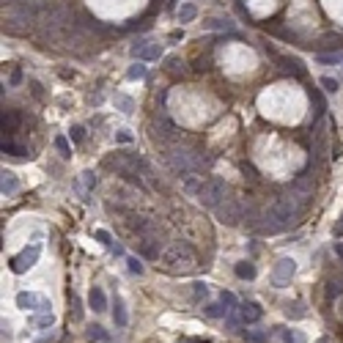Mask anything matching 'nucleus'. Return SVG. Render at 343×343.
Wrapping results in <instances>:
<instances>
[{
    "label": "nucleus",
    "instance_id": "obj_1",
    "mask_svg": "<svg viewBox=\"0 0 343 343\" xmlns=\"http://www.w3.org/2000/svg\"><path fill=\"white\" fill-rule=\"evenodd\" d=\"M162 264L170 272H189L195 266V250L189 242H176L162 252Z\"/></svg>",
    "mask_w": 343,
    "mask_h": 343
},
{
    "label": "nucleus",
    "instance_id": "obj_2",
    "mask_svg": "<svg viewBox=\"0 0 343 343\" xmlns=\"http://www.w3.org/2000/svg\"><path fill=\"white\" fill-rule=\"evenodd\" d=\"M198 201L203 203V206H209V209H217L220 203L225 201V184L220 182V179H211V182H203L201 189H198Z\"/></svg>",
    "mask_w": 343,
    "mask_h": 343
},
{
    "label": "nucleus",
    "instance_id": "obj_3",
    "mask_svg": "<svg viewBox=\"0 0 343 343\" xmlns=\"http://www.w3.org/2000/svg\"><path fill=\"white\" fill-rule=\"evenodd\" d=\"M39 252H42V245L36 242V245H30V247H25V250L20 252V255H14V258L8 261V266H11V272L14 274H22V272H28L30 266L39 261Z\"/></svg>",
    "mask_w": 343,
    "mask_h": 343
},
{
    "label": "nucleus",
    "instance_id": "obj_4",
    "mask_svg": "<svg viewBox=\"0 0 343 343\" xmlns=\"http://www.w3.org/2000/svg\"><path fill=\"white\" fill-rule=\"evenodd\" d=\"M242 209H245V206H242L239 201H233V198H225V201L220 203L214 211H217V220H220V223L236 225V223H242Z\"/></svg>",
    "mask_w": 343,
    "mask_h": 343
},
{
    "label": "nucleus",
    "instance_id": "obj_5",
    "mask_svg": "<svg viewBox=\"0 0 343 343\" xmlns=\"http://www.w3.org/2000/svg\"><path fill=\"white\" fill-rule=\"evenodd\" d=\"M266 52L274 58V63H280V69L288 71V74H297V77H305V74H308V69H305V63H302L299 58H294V55H280V52H274L272 47H266Z\"/></svg>",
    "mask_w": 343,
    "mask_h": 343
},
{
    "label": "nucleus",
    "instance_id": "obj_6",
    "mask_svg": "<svg viewBox=\"0 0 343 343\" xmlns=\"http://www.w3.org/2000/svg\"><path fill=\"white\" fill-rule=\"evenodd\" d=\"M129 55L135 61H160L162 58V44H151V42H135L132 49H129Z\"/></svg>",
    "mask_w": 343,
    "mask_h": 343
},
{
    "label": "nucleus",
    "instance_id": "obj_7",
    "mask_svg": "<svg viewBox=\"0 0 343 343\" xmlns=\"http://www.w3.org/2000/svg\"><path fill=\"white\" fill-rule=\"evenodd\" d=\"M294 272H297L294 258H280L277 264H274V269H272V283H274V286H286Z\"/></svg>",
    "mask_w": 343,
    "mask_h": 343
},
{
    "label": "nucleus",
    "instance_id": "obj_8",
    "mask_svg": "<svg viewBox=\"0 0 343 343\" xmlns=\"http://www.w3.org/2000/svg\"><path fill=\"white\" fill-rule=\"evenodd\" d=\"M17 308H22V310H49V302L39 294L20 291V294H17Z\"/></svg>",
    "mask_w": 343,
    "mask_h": 343
},
{
    "label": "nucleus",
    "instance_id": "obj_9",
    "mask_svg": "<svg viewBox=\"0 0 343 343\" xmlns=\"http://www.w3.org/2000/svg\"><path fill=\"white\" fill-rule=\"evenodd\" d=\"M137 252H140L143 258L157 261L160 258V236H148V239H143V242H137Z\"/></svg>",
    "mask_w": 343,
    "mask_h": 343
},
{
    "label": "nucleus",
    "instance_id": "obj_10",
    "mask_svg": "<svg viewBox=\"0 0 343 343\" xmlns=\"http://www.w3.org/2000/svg\"><path fill=\"white\" fill-rule=\"evenodd\" d=\"M17 189H20L17 176L11 173V170H3V179H0V192H3V198H11Z\"/></svg>",
    "mask_w": 343,
    "mask_h": 343
},
{
    "label": "nucleus",
    "instance_id": "obj_11",
    "mask_svg": "<svg viewBox=\"0 0 343 343\" xmlns=\"http://www.w3.org/2000/svg\"><path fill=\"white\" fill-rule=\"evenodd\" d=\"M88 302H91V308L96 310V313H105L107 310V294L102 291L99 286L91 288V294H88Z\"/></svg>",
    "mask_w": 343,
    "mask_h": 343
},
{
    "label": "nucleus",
    "instance_id": "obj_12",
    "mask_svg": "<svg viewBox=\"0 0 343 343\" xmlns=\"http://www.w3.org/2000/svg\"><path fill=\"white\" fill-rule=\"evenodd\" d=\"M17 126H20V113L17 110H3V137H11Z\"/></svg>",
    "mask_w": 343,
    "mask_h": 343
},
{
    "label": "nucleus",
    "instance_id": "obj_13",
    "mask_svg": "<svg viewBox=\"0 0 343 343\" xmlns=\"http://www.w3.org/2000/svg\"><path fill=\"white\" fill-rule=\"evenodd\" d=\"M239 313H242V321L245 324H252V321H258L261 316H264V310H261L255 302H245V305L239 308Z\"/></svg>",
    "mask_w": 343,
    "mask_h": 343
},
{
    "label": "nucleus",
    "instance_id": "obj_14",
    "mask_svg": "<svg viewBox=\"0 0 343 343\" xmlns=\"http://www.w3.org/2000/svg\"><path fill=\"white\" fill-rule=\"evenodd\" d=\"M313 47L316 49H319V52H321V49H335V47H343V36L341 33H327V36H324V39H321V42H319V44H313Z\"/></svg>",
    "mask_w": 343,
    "mask_h": 343
},
{
    "label": "nucleus",
    "instance_id": "obj_15",
    "mask_svg": "<svg viewBox=\"0 0 343 343\" xmlns=\"http://www.w3.org/2000/svg\"><path fill=\"white\" fill-rule=\"evenodd\" d=\"M233 272H236L239 280H252V277H255V264H250V261H242V264L233 266Z\"/></svg>",
    "mask_w": 343,
    "mask_h": 343
},
{
    "label": "nucleus",
    "instance_id": "obj_16",
    "mask_svg": "<svg viewBox=\"0 0 343 343\" xmlns=\"http://www.w3.org/2000/svg\"><path fill=\"white\" fill-rule=\"evenodd\" d=\"M195 17H198L195 3H182V8H179V22H192Z\"/></svg>",
    "mask_w": 343,
    "mask_h": 343
},
{
    "label": "nucleus",
    "instance_id": "obj_17",
    "mask_svg": "<svg viewBox=\"0 0 343 343\" xmlns=\"http://www.w3.org/2000/svg\"><path fill=\"white\" fill-rule=\"evenodd\" d=\"M113 321H115V327H126V321H129V316H126V308H124V302H121V299H115Z\"/></svg>",
    "mask_w": 343,
    "mask_h": 343
},
{
    "label": "nucleus",
    "instance_id": "obj_18",
    "mask_svg": "<svg viewBox=\"0 0 343 343\" xmlns=\"http://www.w3.org/2000/svg\"><path fill=\"white\" fill-rule=\"evenodd\" d=\"M206 28L209 30H233V22L228 17H214V20L206 22Z\"/></svg>",
    "mask_w": 343,
    "mask_h": 343
},
{
    "label": "nucleus",
    "instance_id": "obj_19",
    "mask_svg": "<svg viewBox=\"0 0 343 343\" xmlns=\"http://www.w3.org/2000/svg\"><path fill=\"white\" fill-rule=\"evenodd\" d=\"M228 310H231V308H228V305H225L223 299H220V302H211V305H206V316H211V319H220V316H225Z\"/></svg>",
    "mask_w": 343,
    "mask_h": 343
},
{
    "label": "nucleus",
    "instance_id": "obj_20",
    "mask_svg": "<svg viewBox=\"0 0 343 343\" xmlns=\"http://www.w3.org/2000/svg\"><path fill=\"white\" fill-rule=\"evenodd\" d=\"M310 99H313V105H316V124H319V118L324 115L327 105H324V99H321V93H319V88H310Z\"/></svg>",
    "mask_w": 343,
    "mask_h": 343
},
{
    "label": "nucleus",
    "instance_id": "obj_21",
    "mask_svg": "<svg viewBox=\"0 0 343 343\" xmlns=\"http://www.w3.org/2000/svg\"><path fill=\"white\" fill-rule=\"evenodd\" d=\"M280 338L283 343H308V338L302 332H297V329H280Z\"/></svg>",
    "mask_w": 343,
    "mask_h": 343
},
{
    "label": "nucleus",
    "instance_id": "obj_22",
    "mask_svg": "<svg viewBox=\"0 0 343 343\" xmlns=\"http://www.w3.org/2000/svg\"><path fill=\"white\" fill-rule=\"evenodd\" d=\"M201 184L203 179H198V176H184V192H189V195H198Z\"/></svg>",
    "mask_w": 343,
    "mask_h": 343
},
{
    "label": "nucleus",
    "instance_id": "obj_23",
    "mask_svg": "<svg viewBox=\"0 0 343 343\" xmlns=\"http://www.w3.org/2000/svg\"><path fill=\"white\" fill-rule=\"evenodd\" d=\"M286 316H288V319H305L308 310H305L302 302H294V305H286Z\"/></svg>",
    "mask_w": 343,
    "mask_h": 343
},
{
    "label": "nucleus",
    "instance_id": "obj_24",
    "mask_svg": "<svg viewBox=\"0 0 343 343\" xmlns=\"http://www.w3.org/2000/svg\"><path fill=\"white\" fill-rule=\"evenodd\" d=\"M126 77H129V80H143V77H146V61H137L135 66H129Z\"/></svg>",
    "mask_w": 343,
    "mask_h": 343
},
{
    "label": "nucleus",
    "instance_id": "obj_25",
    "mask_svg": "<svg viewBox=\"0 0 343 343\" xmlns=\"http://www.w3.org/2000/svg\"><path fill=\"white\" fill-rule=\"evenodd\" d=\"M52 321H55V319H52V310H42V313L39 316H33V324L36 327H52Z\"/></svg>",
    "mask_w": 343,
    "mask_h": 343
},
{
    "label": "nucleus",
    "instance_id": "obj_26",
    "mask_svg": "<svg viewBox=\"0 0 343 343\" xmlns=\"http://www.w3.org/2000/svg\"><path fill=\"white\" fill-rule=\"evenodd\" d=\"M316 61L319 63H343V52H319Z\"/></svg>",
    "mask_w": 343,
    "mask_h": 343
},
{
    "label": "nucleus",
    "instance_id": "obj_27",
    "mask_svg": "<svg viewBox=\"0 0 343 343\" xmlns=\"http://www.w3.org/2000/svg\"><path fill=\"white\" fill-rule=\"evenodd\" d=\"M115 105H118V110H121V113H132L135 102H132L129 96H124V93H115Z\"/></svg>",
    "mask_w": 343,
    "mask_h": 343
},
{
    "label": "nucleus",
    "instance_id": "obj_28",
    "mask_svg": "<svg viewBox=\"0 0 343 343\" xmlns=\"http://www.w3.org/2000/svg\"><path fill=\"white\" fill-rule=\"evenodd\" d=\"M55 148L61 151V157H71V146H69V140H66L63 135H58V137H55Z\"/></svg>",
    "mask_w": 343,
    "mask_h": 343
},
{
    "label": "nucleus",
    "instance_id": "obj_29",
    "mask_svg": "<svg viewBox=\"0 0 343 343\" xmlns=\"http://www.w3.org/2000/svg\"><path fill=\"white\" fill-rule=\"evenodd\" d=\"M69 137H71L74 143H83V140H85V126H83V124H74V126L69 129Z\"/></svg>",
    "mask_w": 343,
    "mask_h": 343
},
{
    "label": "nucleus",
    "instance_id": "obj_30",
    "mask_svg": "<svg viewBox=\"0 0 343 343\" xmlns=\"http://www.w3.org/2000/svg\"><path fill=\"white\" fill-rule=\"evenodd\" d=\"M245 338L250 343H264L266 341V332H261V329H245Z\"/></svg>",
    "mask_w": 343,
    "mask_h": 343
},
{
    "label": "nucleus",
    "instance_id": "obj_31",
    "mask_svg": "<svg viewBox=\"0 0 343 343\" xmlns=\"http://www.w3.org/2000/svg\"><path fill=\"white\" fill-rule=\"evenodd\" d=\"M126 266H129V272L143 274V264H140V258H137V255H129V258H126Z\"/></svg>",
    "mask_w": 343,
    "mask_h": 343
},
{
    "label": "nucleus",
    "instance_id": "obj_32",
    "mask_svg": "<svg viewBox=\"0 0 343 343\" xmlns=\"http://www.w3.org/2000/svg\"><path fill=\"white\" fill-rule=\"evenodd\" d=\"M69 302H71V316H74V321H80L83 319V308H80V299L74 294L69 297Z\"/></svg>",
    "mask_w": 343,
    "mask_h": 343
},
{
    "label": "nucleus",
    "instance_id": "obj_33",
    "mask_svg": "<svg viewBox=\"0 0 343 343\" xmlns=\"http://www.w3.org/2000/svg\"><path fill=\"white\" fill-rule=\"evenodd\" d=\"M192 294H195V299H203V297L209 294V288H206V283H192Z\"/></svg>",
    "mask_w": 343,
    "mask_h": 343
},
{
    "label": "nucleus",
    "instance_id": "obj_34",
    "mask_svg": "<svg viewBox=\"0 0 343 343\" xmlns=\"http://www.w3.org/2000/svg\"><path fill=\"white\" fill-rule=\"evenodd\" d=\"M319 83H321V88H324V91H338V88H341L335 77H321Z\"/></svg>",
    "mask_w": 343,
    "mask_h": 343
},
{
    "label": "nucleus",
    "instance_id": "obj_35",
    "mask_svg": "<svg viewBox=\"0 0 343 343\" xmlns=\"http://www.w3.org/2000/svg\"><path fill=\"white\" fill-rule=\"evenodd\" d=\"M115 143H132V132H129V129H121V132H115Z\"/></svg>",
    "mask_w": 343,
    "mask_h": 343
},
{
    "label": "nucleus",
    "instance_id": "obj_36",
    "mask_svg": "<svg viewBox=\"0 0 343 343\" xmlns=\"http://www.w3.org/2000/svg\"><path fill=\"white\" fill-rule=\"evenodd\" d=\"M96 239H99V242H102L105 247H113V236H110L107 231H96Z\"/></svg>",
    "mask_w": 343,
    "mask_h": 343
},
{
    "label": "nucleus",
    "instance_id": "obj_37",
    "mask_svg": "<svg viewBox=\"0 0 343 343\" xmlns=\"http://www.w3.org/2000/svg\"><path fill=\"white\" fill-rule=\"evenodd\" d=\"M83 176H85V187L88 189L96 187V173H93V170H88V173H83Z\"/></svg>",
    "mask_w": 343,
    "mask_h": 343
},
{
    "label": "nucleus",
    "instance_id": "obj_38",
    "mask_svg": "<svg viewBox=\"0 0 343 343\" xmlns=\"http://www.w3.org/2000/svg\"><path fill=\"white\" fill-rule=\"evenodd\" d=\"M220 299H223L228 308H233V305H236V297H233L231 291H223V294H220Z\"/></svg>",
    "mask_w": 343,
    "mask_h": 343
},
{
    "label": "nucleus",
    "instance_id": "obj_39",
    "mask_svg": "<svg viewBox=\"0 0 343 343\" xmlns=\"http://www.w3.org/2000/svg\"><path fill=\"white\" fill-rule=\"evenodd\" d=\"M88 335H91V338H105V329H102V327H96V324H93V327L88 329Z\"/></svg>",
    "mask_w": 343,
    "mask_h": 343
},
{
    "label": "nucleus",
    "instance_id": "obj_40",
    "mask_svg": "<svg viewBox=\"0 0 343 343\" xmlns=\"http://www.w3.org/2000/svg\"><path fill=\"white\" fill-rule=\"evenodd\" d=\"M179 39H184V30H173L170 33V42H179Z\"/></svg>",
    "mask_w": 343,
    "mask_h": 343
},
{
    "label": "nucleus",
    "instance_id": "obj_41",
    "mask_svg": "<svg viewBox=\"0 0 343 343\" xmlns=\"http://www.w3.org/2000/svg\"><path fill=\"white\" fill-rule=\"evenodd\" d=\"M20 80H22V71H20V69H17V71H14V74H11V85H17V83H20Z\"/></svg>",
    "mask_w": 343,
    "mask_h": 343
},
{
    "label": "nucleus",
    "instance_id": "obj_42",
    "mask_svg": "<svg viewBox=\"0 0 343 343\" xmlns=\"http://www.w3.org/2000/svg\"><path fill=\"white\" fill-rule=\"evenodd\" d=\"M335 236H343V220L335 225Z\"/></svg>",
    "mask_w": 343,
    "mask_h": 343
},
{
    "label": "nucleus",
    "instance_id": "obj_43",
    "mask_svg": "<svg viewBox=\"0 0 343 343\" xmlns=\"http://www.w3.org/2000/svg\"><path fill=\"white\" fill-rule=\"evenodd\" d=\"M341 316H343V299H341Z\"/></svg>",
    "mask_w": 343,
    "mask_h": 343
}]
</instances>
